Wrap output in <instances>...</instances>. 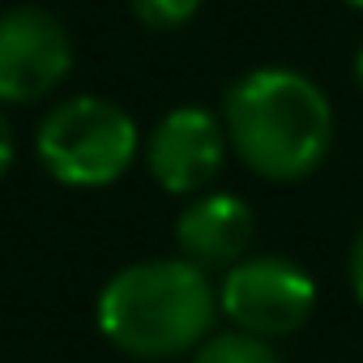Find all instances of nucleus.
Here are the masks:
<instances>
[{"mask_svg": "<svg viewBox=\"0 0 363 363\" xmlns=\"http://www.w3.org/2000/svg\"><path fill=\"white\" fill-rule=\"evenodd\" d=\"M342 5H350L354 13H363V0H342Z\"/></svg>", "mask_w": 363, "mask_h": 363, "instance_id": "13", "label": "nucleus"}, {"mask_svg": "<svg viewBox=\"0 0 363 363\" xmlns=\"http://www.w3.org/2000/svg\"><path fill=\"white\" fill-rule=\"evenodd\" d=\"M218 312L227 316L231 329L274 342V337L299 333L312 320L316 282L299 261L257 252V257H244L240 265H231L223 274Z\"/></svg>", "mask_w": 363, "mask_h": 363, "instance_id": "4", "label": "nucleus"}, {"mask_svg": "<svg viewBox=\"0 0 363 363\" xmlns=\"http://www.w3.org/2000/svg\"><path fill=\"white\" fill-rule=\"evenodd\" d=\"M231 154L223 116L201 107V103H184L171 107L154 133L145 137V171L154 175V184L171 197H201L214 189V179L223 175V162Z\"/></svg>", "mask_w": 363, "mask_h": 363, "instance_id": "6", "label": "nucleus"}, {"mask_svg": "<svg viewBox=\"0 0 363 363\" xmlns=\"http://www.w3.org/2000/svg\"><path fill=\"white\" fill-rule=\"evenodd\" d=\"M73 73V35L43 5L0 13V107L43 103Z\"/></svg>", "mask_w": 363, "mask_h": 363, "instance_id": "5", "label": "nucleus"}, {"mask_svg": "<svg viewBox=\"0 0 363 363\" xmlns=\"http://www.w3.org/2000/svg\"><path fill=\"white\" fill-rule=\"evenodd\" d=\"M218 286L184 257H150L116 269L99 299V333L128 359H179L218 333Z\"/></svg>", "mask_w": 363, "mask_h": 363, "instance_id": "2", "label": "nucleus"}, {"mask_svg": "<svg viewBox=\"0 0 363 363\" xmlns=\"http://www.w3.org/2000/svg\"><path fill=\"white\" fill-rule=\"evenodd\" d=\"M189 363H282V359H278L274 342L240 333V329H223V333H210L189 354Z\"/></svg>", "mask_w": 363, "mask_h": 363, "instance_id": "8", "label": "nucleus"}, {"mask_svg": "<svg viewBox=\"0 0 363 363\" xmlns=\"http://www.w3.org/2000/svg\"><path fill=\"white\" fill-rule=\"evenodd\" d=\"M231 154L269 184L308 179L333 145V103L299 69L261 65L231 82L223 99Z\"/></svg>", "mask_w": 363, "mask_h": 363, "instance_id": "1", "label": "nucleus"}, {"mask_svg": "<svg viewBox=\"0 0 363 363\" xmlns=\"http://www.w3.org/2000/svg\"><path fill=\"white\" fill-rule=\"evenodd\" d=\"M128 9L150 30H179L201 13V0H128Z\"/></svg>", "mask_w": 363, "mask_h": 363, "instance_id": "9", "label": "nucleus"}, {"mask_svg": "<svg viewBox=\"0 0 363 363\" xmlns=\"http://www.w3.org/2000/svg\"><path fill=\"white\" fill-rule=\"evenodd\" d=\"M346 278H350V291H354V299H359V308H363V227H359V235L350 240V257H346Z\"/></svg>", "mask_w": 363, "mask_h": 363, "instance_id": "10", "label": "nucleus"}, {"mask_svg": "<svg viewBox=\"0 0 363 363\" xmlns=\"http://www.w3.org/2000/svg\"><path fill=\"white\" fill-rule=\"evenodd\" d=\"M257 240V210L223 189H210L201 197H189V206L175 218V257L193 261L197 269H231L244 257H252Z\"/></svg>", "mask_w": 363, "mask_h": 363, "instance_id": "7", "label": "nucleus"}, {"mask_svg": "<svg viewBox=\"0 0 363 363\" xmlns=\"http://www.w3.org/2000/svg\"><path fill=\"white\" fill-rule=\"evenodd\" d=\"M354 77H359V86H363V48H359V56H354Z\"/></svg>", "mask_w": 363, "mask_h": 363, "instance_id": "12", "label": "nucleus"}, {"mask_svg": "<svg viewBox=\"0 0 363 363\" xmlns=\"http://www.w3.org/2000/svg\"><path fill=\"white\" fill-rule=\"evenodd\" d=\"M137 120L99 94L60 99L35 128L39 167L65 189H107L141 158Z\"/></svg>", "mask_w": 363, "mask_h": 363, "instance_id": "3", "label": "nucleus"}, {"mask_svg": "<svg viewBox=\"0 0 363 363\" xmlns=\"http://www.w3.org/2000/svg\"><path fill=\"white\" fill-rule=\"evenodd\" d=\"M13 158H18V137H13V124H9L5 107H0V179L13 171Z\"/></svg>", "mask_w": 363, "mask_h": 363, "instance_id": "11", "label": "nucleus"}]
</instances>
